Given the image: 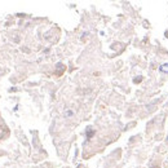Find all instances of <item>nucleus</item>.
Listing matches in <instances>:
<instances>
[{
	"label": "nucleus",
	"mask_w": 168,
	"mask_h": 168,
	"mask_svg": "<svg viewBox=\"0 0 168 168\" xmlns=\"http://www.w3.org/2000/svg\"><path fill=\"white\" fill-rule=\"evenodd\" d=\"M159 70H160V72H168V63H164V65H162V66H160V69H159Z\"/></svg>",
	"instance_id": "1"
}]
</instances>
